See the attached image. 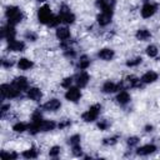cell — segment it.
Wrapping results in <instances>:
<instances>
[{"label":"cell","instance_id":"cell-1","mask_svg":"<svg viewBox=\"0 0 160 160\" xmlns=\"http://www.w3.org/2000/svg\"><path fill=\"white\" fill-rule=\"evenodd\" d=\"M6 18L10 25H15L22 20V12L16 6H9L6 9Z\"/></svg>","mask_w":160,"mask_h":160},{"label":"cell","instance_id":"cell-2","mask_svg":"<svg viewBox=\"0 0 160 160\" xmlns=\"http://www.w3.org/2000/svg\"><path fill=\"white\" fill-rule=\"evenodd\" d=\"M38 19H39V21L41 24L49 25L51 22V20L54 19V15L51 14V10H50V8L48 5H44L38 10Z\"/></svg>","mask_w":160,"mask_h":160},{"label":"cell","instance_id":"cell-3","mask_svg":"<svg viewBox=\"0 0 160 160\" xmlns=\"http://www.w3.org/2000/svg\"><path fill=\"white\" fill-rule=\"evenodd\" d=\"M100 105L99 104H96V105H92V106H90L89 108V110L88 111H85L84 114H82V120L85 121V122H91V121H94V120H96L98 119V116H99V112H100Z\"/></svg>","mask_w":160,"mask_h":160},{"label":"cell","instance_id":"cell-4","mask_svg":"<svg viewBox=\"0 0 160 160\" xmlns=\"http://www.w3.org/2000/svg\"><path fill=\"white\" fill-rule=\"evenodd\" d=\"M0 90H1L2 96L4 98H9V99L10 98H16L20 94V90H18L14 85H9V84H2Z\"/></svg>","mask_w":160,"mask_h":160},{"label":"cell","instance_id":"cell-5","mask_svg":"<svg viewBox=\"0 0 160 160\" xmlns=\"http://www.w3.org/2000/svg\"><path fill=\"white\" fill-rule=\"evenodd\" d=\"M61 22H65V24H72L74 20H75V16L74 14L66 8V6H62L61 10H60V15H59Z\"/></svg>","mask_w":160,"mask_h":160},{"label":"cell","instance_id":"cell-6","mask_svg":"<svg viewBox=\"0 0 160 160\" xmlns=\"http://www.w3.org/2000/svg\"><path fill=\"white\" fill-rule=\"evenodd\" d=\"M65 98H66V100H69V101H72V102H76L80 98H81V92H80V90L78 89V88H69L68 89V91L65 92Z\"/></svg>","mask_w":160,"mask_h":160},{"label":"cell","instance_id":"cell-7","mask_svg":"<svg viewBox=\"0 0 160 160\" xmlns=\"http://www.w3.org/2000/svg\"><path fill=\"white\" fill-rule=\"evenodd\" d=\"M155 11H156V5L150 4V2H146V4L141 8V15H142V18H145V19L152 16V15L155 14Z\"/></svg>","mask_w":160,"mask_h":160},{"label":"cell","instance_id":"cell-8","mask_svg":"<svg viewBox=\"0 0 160 160\" xmlns=\"http://www.w3.org/2000/svg\"><path fill=\"white\" fill-rule=\"evenodd\" d=\"M15 35H16V31H15V29L12 28V25H10V24L6 25V26H4L2 30H1V36L5 38V39H8L9 41L12 40V39L15 38Z\"/></svg>","mask_w":160,"mask_h":160},{"label":"cell","instance_id":"cell-9","mask_svg":"<svg viewBox=\"0 0 160 160\" xmlns=\"http://www.w3.org/2000/svg\"><path fill=\"white\" fill-rule=\"evenodd\" d=\"M60 106H61V102L58 99H51V100H49L48 102L44 104L42 109L46 110V111H56Z\"/></svg>","mask_w":160,"mask_h":160},{"label":"cell","instance_id":"cell-10","mask_svg":"<svg viewBox=\"0 0 160 160\" xmlns=\"http://www.w3.org/2000/svg\"><path fill=\"white\" fill-rule=\"evenodd\" d=\"M12 85L18 89V90H25L26 88H28V80H26V78H24V76H18V78H15L14 80H12Z\"/></svg>","mask_w":160,"mask_h":160},{"label":"cell","instance_id":"cell-11","mask_svg":"<svg viewBox=\"0 0 160 160\" xmlns=\"http://www.w3.org/2000/svg\"><path fill=\"white\" fill-rule=\"evenodd\" d=\"M155 150H156V146H155V145L148 144V145H144V146L139 148V149L136 150V154H138V155H141V156H145V155L152 154Z\"/></svg>","mask_w":160,"mask_h":160},{"label":"cell","instance_id":"cell-12","mask_svg":"<svg viewBox=\"0 0 160 160\" xmlns=\"http://www.w3.org/2000/svg\"><path fill=\"white\" fill-rule=\"evenodd\" d=\"M8 49L11 50V51H22L25 49V44L22 41H18V40H10L9 41V45H8Z\"/></svg>","mask_w":160,"mask_h":160},{"label":"cell","instance_id":"cell-13","mask_svg":"<svg viewBox=\"0 0 160 160\" xmlns=\"http://www.w3.org/2000/svg\"><path fill=\"white\" fill-rule=\"evenodd\" d=\"M89 75H88V72H85V71H82V72H80V74H78V76H76V85L79 86V88H84V86H86L88 85V82H89Z\"/></svg>","mask_w":160,"mask_h":160},{"label":"cell","instance_id":"cell-14","mask_svg":"<svg viewBox=\"0 0 160 160\" xmlns=\"http://www.w3.org/2000/svg\"><path fill=\"white\" fill-rule=\"evenodd\" d=\"M41 96H42V92H41V90L38 89V88H30V89L28 90V98H29L30 100L39 101V100L41 99Z\"/></svg>","mask_w":160,"mask_h":160},{"label":"cell","instance_id":"cell-15","mask_svg":"<svg viewBox=\"0 0 160 160\" xmlns=\"http://www.w3.org/2000/svg\"><path fill=\"white\" fill-rule=\"evenodd\" d=\"M111 15H112V14H110V12L102 11L100 15H98V22H99L101 26H106V25L110 24V21H111Z\"/></svg>","mask_w":160,"mask_h":160},{"label":"cell","instance_id":"cell-16","mask_svg":"<svg viewBox=\"0 0 160 160\" xmlns=\"http://www.w3.org/2000/svg\"><path fill=\"white\" fill-rule=\"evenodd\" d=\"M158 80V74L155 72V71H148V72H145L144 75H142V78H141V81L144 82V84H150V82H154V81H156Z\"/></svg>","mask_w":160,"mask_h":160},{"label":"cell","instance_id":"cell-17","mask_svg":"<svg viewBox=\"0 0 160 160\" xmlns=\"http://www.w3.org/2000/svg\"><path fill=\"white\" fill-rule=\"evenodd\" d=\"M56 38L61 41H65L70 38V31L68 28H58L56 30Z\"/></svg>","mask_w":160,"mask_h":160},{"label":"cell","instance_id":"cell-18","mask_svg":"<svg viewBox=\"0 0 160 160\" xmlns=\"http://www.w3.org/2000/svg\"><path fill=\"white\" fill-rule=\"evenodd\" d=\"M98 56L101 59V60H111L114 58V50L111 49H101L99 52H98Z\"/></svg>","mask_w":160,"mask_h":160},{"label":"cell","instance_id":"cell-19","mask_svg":"<svg viewBox=\"0 0 160 160\" xmlns=\"http://www.w3.org/2000/svg\"><path fill=\"white\" fill-rule=\"evenodd\" d=\"M118 89H119V85H116V84L112 82V81H106V82L102 85V91L106 92V94L115 92Z\"/></svg>","mask_w":160,"mask_h":160},{"label":"cell","instance_id":"cell-20","mask_svg":"<svg viewBox=\"0 0 160 160\" xmlns=\"http://www.w3.org/2000/svg\"><path fill=\"white\" fill-rule=\"evenodd\" d=\"M116 101H118L119 104H121V105L128 104V102L130 101V95H129V92H128V91H120V92L118 94V96H116Z\"/></svg>","mask_w":160,"mask_h":160},{"label":"cell","instance_id":"cell-21","mask_svg":"<svg viewBox=\"0 0 160 160\" xmlns=\"http://www.w3.org/2000/svg\"><path fill=\"white\" fill-rule=\"evenodd\" d=\"M150 36H151V34L146 29H140L136 32V39L138 40H141V41H146L148 39H150Z\"/></svg>","mask_w":160,"mask_h":160},{"label":"cell","instance_id":"cell-22","mask_svg":"<svg viewBox=\"0 0 160 160\" xmlns=\"http://www.w3.org/2000/svg\"><path fill=\"white\" fill-rule=\"evenodd\" d=\"M55 128V122L51 120H42L40 124V131H50Z\"/></svg>","mask_w":160,"mask_h":160},{"label":"cell","instance_id":"cell-23","mask_svg":"<svg viewBox=\"0 0 160 160\" xmlns=\"http://www.w3.org/2000/svg\"><path fill=\"white\" fill-rule=\"evenodd\" d=\"M18 66H19V69H21V70H29L30 68H32V61H30L29 59L22 58V59L19 60Z\"/></svg>","mask_w":160,"mask_h":160},{"label":"cell","instance_id":"cell-24","mask_svg":"<svg viewBox=\"0 0 160 160\" xmlns=\"http://www.w3.org/2000/svg\"><path fill=\"white\" fill-rule=\"evenodd\" d=\"M139 79L138 78H135V76H132V75H130V76H126L125 78V80H124V82H125V85L126 86H130V88H134V86H139Z\"/></svg>","mask_w":160,"mask_h":160},{"label":"cell","instance_id":"cell-25","mask_svg":"<svg viewBox=\"0 0 160 160\" xmlns=\"http://www.w3.org/2000/svg\"><path fill=\"white\" fill-rule=\"evenodd\" d=\"M90 65V60H89V58L88 56H81L80 58V60H79V62H78V68L79 69H81V70H85L88 66Z\"/></svg>","mask_w":160,"mask_h":160},{"label":"cell","instance_id":"cell-26","mask_svg":"<svg viewBox=\"0 0 160 160\" xmlns=\"http://www.w3.org/2000/svg\"><path fill=\"white\" fill-rule=\"evenodd\" d=\"M22 156L26 158V159H35V158L38 156V152H36V150H35L34 148H31V149H29V150H25V151L22 152Z\"/></svg>","mask_w":160,"mask_h":160},{"label":"cell","instance_id":"cell-27","mask_svg":"<svg viewBox=\"0 0 160 160\" xmlns=\"http://www.w3.org/2000/svg\"><path fill=\"white\" fill-rule=\"evenodd\" d=\"M28 128H29V126H28L25 122H16V124L12 126V130L16 131V132H22V131H25Z\"/></svg>","mask_w":160,"mask_h":160},{"label":"cell","instance_id":"cell-28","mask_svg":"<svg viewBox=\"0 0 160 160\" xmlns=\"http://www.w3.org/2000/svg\"><path fill=\"white\" fill-rule=\"evenodd\" d=\"M146 54H148L150 58H155V56L158 55V49H156V46L149 45V46L146 48Z\"/></svg>","mask_w":160,"mask_h":160},{"label":"cell","instance_id":"cell-29","mask_svg":"<svg viewBox=\"0 0 160 160\" xmlns=\"http://www.w3.org/2000/svg\"><path fill=\"white\" fill-rule=\"evenodd\" d=\"M141 58H135V59H131V60H128L126 61V65L128 66H136V65H139L140 62H141Z\"/></svg>","mask_w":160,"mask_h":160},{"label":"cell","instance_id":"cell-30","mask_svg":"<svg viewBox=\"0 0 160 160\" xmlns=\"http://www.w3.org/2000/svg\"><path fill=\"white\" fill-rule=\"evenodd\" d=\"M32 121L34 122H41L42 121V116H41V112L39 110H36L34 114H32Z\"/></svg>","mask_w":160,"mask_h":160},{"label":"cell","instance_id":"cell-31","mask_svg":"<svg viewBox=\"0 0 160 160\" xmlns=\"http://www.w3.org/2000/svg\"><path fill=\"white\" fill-rule=\"evenodd\" d=\"M69 144H71V146L80 144V136H79V135H72V136L69 139Z\"/></svg>","mask_w":160,"mask_h":160},{"label":"cell","instance_id":"cell-32","mask_svg":"<svg viewBox=\"0 0 160 160\" xmlns=\"http://www.w3.org/2000/svg\"><path fill=\"white\" fill-rule=\"evenodd\" d=\"M71 82H72V78H65V79L62 80V82H61V86L69 89V88L71 86Z\"/></svg>","mask_w":160,"mask_h":160},{"label":"cell","instance_id":"cell-33","mask_svg":"<svg viewBox=\"0 0 160 160\" xmlns=\"http://www.w3.org/2000/svg\"><path fill=\"white\" fill-rule=\"evenodd\" d=\"M1 158H4V159H16L18 158V154H15V152H1Z\"/></svg>","mask_w":160,"mask_h":160},{"label":"cell","instance_id":"cell-34","mask_svg":"<svg viewBox=\"0 0 160 160\" xmlns=\"http://www.w3.org/2000/svg\"><path fill=\"white\" fill-rule=\"evenodd\" d=\"M60 148L59 146H54V148H51L50 149V151H49V154H50V156H58L59 154H60Z\"/></svg>","mask_w":160,"mask_h":160},{"label":"cell","instance_id":"cell-35","mask_svg":"<svg viewBox=\"0 0 160 160\" xmlns=\"http://www.w3.org/2000/svg\"><path fill=\"white\" fill-rule=\"evenodd\" d=\"M72 152H74L75 156H80V155H81V148H80V144L72 146Z\"/></svg>","mask_w":160,"mask_h":160},{"label":"cell","instance_id":"cell-36","mask_svg":"<svg viewBox=\"0 0 160 160\" xmlns=\"http://www.w3.org/2000/svg\"><path fill=\"white\" fill-rule=\"evenodd\" d=\"M139 142V139L138 138H135V136H132V138H129L128 139V144L130 145V146H134V145H136Z\"/></svg>","mask_w":160,"mask_h":160},{"label":"cell","instance_id":"cell-37","mask_svg":"<svg viewBox=\"0 0 160 160\" xmlns=\"http://www.w3.org/2000/svg\"><path fill=\"white\" fill-rule=\"evenodd\" d=\"M98 126H99V129H100V130H105V129L109 126V122L104 120V121H100V122L98 124Z\"/></svg>","mask_w":160,"mask_h":160},{"label":"cell","instance_id":"cell-38","mask_svg":"<svg viewBox=\"0 0 160 160\" xmlns=\"http://www.w3.org/2000/svg\"><path fill=\"white\" fill-rule=\"evenodd\" d=\"M115 142H116V139H115V138H108V139L104 140V144H105V145H112V144H115Z\"/></svg>","mask_w":160,"mask_h":160},{"label":"cell","instance_id":"cell-39","mask_svg":"<svg viewBox=\"0 0 160 160\" xmlns=\"http://www.w3.org/2000/svg\"><path fill=\"white\" fill-rule=\"evenodd\" d=\"M25 38H26V39H29V40H31V41H35L36 35H35L34 32H30V31H29V32H26V34H25Z\"/></svg>","mask_w":160,"mask_h":160},{"label":"cell","instance_id":"cell-40","mask_svg":"<svg viewBox=\"0 0 160 160\" xmlns=\"http://www.w3.org/2000/svg\"><path fill=\"white\" fill-rule=\"evenodd\" d=\"M1 62H2V66H4V68H10V66H12V64H14L11 60H8V59H4Z\"/></svg>","mask_w":160,"mask_h":160},{"label":"cell","instance_id":"cell-41","mask_svg":"<svg viewBox=\"0 0 160 160\" xmlns=\"http://www.w3.org/2000/svg\"><path fill=\"white\" fill-rule=\"evenodd\" d=\"M108 1H109V0H96V5H98L99 8H101V9H102V8L108 4Z\"/></svg>","mask_w":160,"mask_h":160},{"label":"cell","instance_id":"cell-42","mask_svg":"<svg viewBox=\"0 0 160 160\" xmlns=\"http://www.w3.org/2000/svg\"><path fill=\"white\" fill-rule=\"evenodd\" d=\"M10 106L9 105H2V108H1V115H4L6 111H8V109H9Z\"/></svg>","mask_w":160,"mask_h":160},{"label":"cell","instance_id":"cell-43","mask_svg":"<svg viewBox=\"0 0 160 160\" xmlns=\"http://www.w3.org/2000/svg\"><path fill=\"white\" fill-rule=\"evenodd\" d=\"M65 55H66V56H71V58H72V56H75V52L71 50V51H66V52H65Z\"/></svg>","mask_w":160,"mask_h":160},{"label":"cell","instance_id":"cell-44","mask_svg":"<svg viewBox=\"0 0 160 160\" xmlns=\"http://www.w3.org/2000/svg\"><path fill=\"white\" fill-rule=\"evenodd\" d=\"M66 125H70V121H65V122H62V124H59V128H64V126H66Z\"/></svg>","mask_w":160,"mask_h":160},{"label":"cell","instance_id":"cell-45","mask_svg":"<svg viewBox=\"0 0 160 160\" xmlns=\"http://www.w3.org/2000/svg\"><path fill=\"white\" fill-rule=\"evenodd\" d=\"M145 129H146V131H151V129H152V126H151V125H150V126L148 125V126H146Z\"/></svg>","mask_w":160,"mask_h":160}]
</instances>
